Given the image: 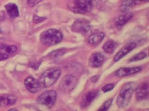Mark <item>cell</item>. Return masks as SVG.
Wrapping results in <instances>:
<instances>
[{
  "label": "cell",
  "instance_id": "cell-18",
  "mask_svg": "<svg viewBox=\"0 0 149 111\" xmlns=\"http://www.w3.org/2000/svg\"><path fill=\"white\" fill-rule=\"evenodd\" d=\"M5 8L7 13L12 18L17 17L19 15L18 8L15 4L9 3L5 6Z\"/></svg>",
  "mask_w": 149,
  "mask_h": 111
},
{
  "label": "cell",
  "instance_id": "cell-24",
  "mask_svg": "<svg viewBox=\"0 0 149 111\" xmlns=\"http://www.w3.org/2000/svg\"><path fill=\"white\" fill-rule=\"evenodd\" d=\"M42 0H28V4L30 7H33L38 4Z\"/></svg>",
  "mask_w": 149,
  "mask_h": 111
},
{
  "label": "cell",
  "instance_id": "cell-11",
  "mask_svg": "<svg viewBox=\"0 0 149 111\" xmlns=\"http://www.w3.org/2000/svg\"><path fill=\"white\" fill-rule=\"evenodd\" d=\"M104 55L100 52H95L91 56L89 59V65L94 68H99L102 65L104 61Z\"/></svg>",
  "mask_w": 149,
  "mask_h": 111
},
{
  "label": "cell",
  "instance_id": "cell-1",
  "mask_svg": "<svg viewBox=\"0 0 149 111\" xmlns=\"http://www.w3.org/2000/svg\"><path fill=\"white\" fill-rule=\"evenodd\" d=\"M61 74V69L53 67L47 69L40 77L39 82L42 88H49L58 80Z\"/></svg>",
  "mask_w": 149,
  "mask_h": 111
},
{
  "label": "cell",
  "instance_id": "cell-26",
  "mask_svg": "<svg viewBox=\"0 0 149 111\" xmlns=\"http://www.w3.org/2000/svg\"><path fill=\"white\" fill-rule=\"evenodd\" d=\"M8 58V55L6 54L5 53L0 52V61L7 60Z\"/></svg>",
  "mask_w": 149,
  "mask_h": 111
},
{
  "label": "cell",
  "instance_id": "cell-19",
  "mask_svg": "<svg viewBox=\"0 0 149 111\" xmlns=\"http://www.w3.org/2000/svg\"><path fill=\"white\" fill-rule=\"evenodd\" d=\"M118 44L113 40L107 41L102 46V49L105 52L108 54H112L118 47Z\"/></svg>",
  "mask_w": 149,
  "mask_h": 111
},
{
  "label": "cell",
  "instance_id": "cell-14",
  "mask_svg": "<svg viewBox=\"0 0 149 111\" xmlns=\"http://www.w3.org/2000/svg\"><path fill=\"white\" fill-rule=\"evenodd\" d=\"M98 94V91L97 90H93L88 92L81 102V106L85 108L90 105L97 96Z\"/></svg>",
  "mask_w": 149,
  "mask_h": 111
},
{
  "label": "cell",
  "instance_id": "cell-12",
  "mask_svg": "<svg viewBox=\"0 0 149 111\" xmlns=\"http://www.w3.org/2000/svg\"><path fill=\"white\" fill-rule=\"evenodd\" d=\"M136 96L139 101H143L149 96V85L146 83H143L136 88Z\"/></svg>",
  "mask_w": 149,
  "mask_h": 111
},
{
  "label": "cell",
  "instance_id": "cell-23",
  "mask_svg": "<svg viewBox=\"0 0 149 111\" xmlns=\"http://www.w3.org/2000/svg\"><path fill=\"white\" fill-rule=\"evenodd\" d=\"M114 88V85L111 83V84H109L105 85L104 86L102 87V91L104 92H106L112 90Z\"/></svg>",
  "mask_w": 149,
  "mask_h": 111
},
{
  "label": "cell",
  "instance_id": "cell-10",
  "mask_svg": "<svg viewBox=\"0 0 149 111\" xmlns=\"http://www.w3.org/2000/svg\"><path fill=\"white\" fill-rule=\"evenodd\" d=\"M136 46V44L133 42L126 45L114 56L113 58L114 61L118 62L121 60L123 58L128 54V53L134 50Z\"/></svg>",
  "mask_w": 149,
  "mask_h": 111
},
{
  "label": "cell",
  "instance_id": "cell-20",
  "mask_svg": "<svg viewBox=\"0 0 149 111\" xmlns=\"http://www.w3.org/2000/svg\"><path fill=\"white\" fill-rule=\"evenodd\" d=\"M0 50L6 54H12L17 51V47L15 45H8L4 44L0 45Z\"/></svg>",
  "mask_w": 149,
  "mask_h": 111
},
{
  "label": "cell",
  "instance_id": "cell-3",
  "mask_svg": "<svg viewBox=\"0 0 149 111\" xmlns=\"http://www.w3.org/2000/svg\"><path fill=\"white\" fill-rule=\"evenodd\" d=\"M62 32L55 29H50L43 32L40 36V40L47 46L56 45L63 39Z\"/></svg>",
  "mask_w": 149,
  "mask_h": 111
},
{
  "label": "cell",
  "instance_id": "cell-4",
  "mask_svg": "<svg viewBox=\"0 0 149 111\" xmlns=\"http://www.w3.org/2000/svg\"><path fill=\"white\" fill-rule=\"evenodd\" d=\"M92 7V0H72L69 4L70 10L77 14L88 13L91 10Z\"/></svg>",
  "mask_w": 149,
  "mask_h": 111
},
{
  "label": "cell",
  "instance_id": "cell-28",
  "mask_svg": "<svg viewBox=\"0 0 149 111\" xmlns=\"http://www.w3.org/2000/svg\"><path fill=\"white\" fill-rule=\"evenodd\" d=\"M9 110H16V109H10Z\"/></svg>",
  "mask_w": 149,
  "mask_h": 111
},
{
  "label": "cell",
  "instance_id": "cell-17",
  "mask_svg": "<svg viewBox=\"0 0 149 111\" xmlns=\"http://www.w3.org/2000/svg\"><path fill=\"white\" fill-rule=\"evenodd\" d=\"M143 1V0H123L120 6V11L122 12L127 11L135 5Z\"/></svg>",
  "mask_w": 149,
  "mask_h": 111
},
{
  "label": "cell",
  "instance_id": "cell-6",
  "mask_svg": "<svg viewBox=\"0 0 149 111\" xmlns=\"http://www.w3.org/2000/svg\"><path fill=\"white\" fill-rule=\"evenodd\" d=\"M77 80L74 76L67 75L64 76L60 82V89L64 92H70L75 88Z\"/></svg>",
  "mask_w": 149,
  "mask_h": 111
},
{
  "label": "cell",
  "instance_id": "cell-9",
  "mask_svg": "<svg viewBox=\"0 0 149 111\" xmlns=\"http://www.w3.org/2000/svg\"><path fill=\"white\" fill-rule=\"evenodd\" d=\"M142 70L140 67H132V68H121L116 71L114 73L116 76L119 77H122L132 74L139 73Z\"/></svg>",
  "mask_w": 149,
  "mask_h": 111
},
{
  "label": "cell",
  "instance_id": "cell-8",
  "mask_svg": "<svg viewBox=\"0 0 149 111\" xmlns=\"http://www.w3.org/2000/svg\"><path fill=\"white\" fill-rule=\"evenodd\" d=\"M24 84L27 90L34 94L39 91L42 88L39 81L31 76L26 78L24 81Z\"/></svg>",
  "mask_w": 149,
  "mask_h": 111
},
{
  "label": "cell",
  "instance_id": "cell-7",
  "mask_svg": "<svg viewBox=\"0 0 149 111\" xmlns=\"http://www.w3.org/2000/svg\"><path fill=\"white\" fill-rule=\"evenodd\" d=\"M91 27L90 22L84 19H80L75 21L72 25V31L74 32L80 33L81 34H87L91 31Z\"/></svg>",
  "mask_w": 149,
  "mask_h": 111
},
{
  "label": "cell",
  "instance_id": "cell-21",
  "mask_svg": "<svg viewBox=\"0 0 149 111\" xmlns=\"http://www.w3.org/2000/svg\"><path fill=\"white\" fill-rule=\"evenodd\" d=\"M147 54L144 52H141V53H138L137 54L135 55L132 58H131L129 60V61L130 62H132L137 61L139 60H142L146 58Z\"/></svg>",
  "mask_w": 149,
  "mask_h": 111
},
{
  "label": "cell",
  "instance_id": "cell-13",
  "mask_svg": "<svg viewBox=\"0 0 149 111\" xmlns=\"http://www.w3.org/2000/svg\"><path fill=\"white\" fill-rule=\"evenodd\" d=\"M17 101L16 97L13 95H5L0 96V108L12 105Z\"/></svg>",
  "mask_w": 149,
  "mask_h": 111
},
{
  "label": "cell",
  "instance_id": "cell-15",
  "mask_svg": "<svg viewBox=\"0 0 149 111\" xmlns=\"http://www.w3.org/2000/svg\"><path fill=\"white\" fill-rule=\"evenodd\" d=\"M105 34L102 32H95L91 34L88 38V42L91 45H96L100 44L104 38Z\"/></svg>",
  "mask_w": 149,
  "mask_h": 111
},
{
  "label": "cell",
  "instance_id": "cell-22",
  "mask_svg": "<svg viewBox=\"0 0 149 111\" xmlns=\"http://www.w3.org/2000/svg\"><path fill=\"white\" fill-rule=\"evenodd\" d=\"M112 101H113V99H112L106 101L100 107L99 109V111H107L111 105Z\"/></svg>",
  "mask_w": 149,
  "mask_h": 111
},
{
  "label": "cell",
  "instance_id": "cell-27",
  "mask_svg": "<svg viewBox=\"0 0 149 111\" xmlns=\"http://www.w3.org/2000/svg\"><path fill=\"white\" fill-rule=\"evenodd\" d=\"M143 1L148 2V1H149V0H143Z\"/></svg>",
  "mask_w": 149,
  "mask_h": 111
},
{
  "label": "cell",
  "instance_id": "cell-2",
  "mask_svg": "<svg viewBox=\"0 0 149 111\" xmlns=\"http://www.w3.org/2000/svg\"><path fill=\"white\" fill-rule=\"evenodd\" d=\"M134 88L135 84L133 82H128L123 86L116 100V103L119 108H125L129 104Z\"/></svg>",
  "mask_w": 149,
  "mask_h": 111
},
{
  "label": "cell",
  "instance_id": "cell-25",
  "mask_svg": "<svg viewBox=\"0 0 149 111\" xmlns=\"http://www.w3.org/2000/svg\"><path fill=\"white\" fill-rule=\"evenodd\" d=\"M45 19V18L40 17L39 16H36L34 18V21L36 23H40V22L43 21Z\"/></svg>",
  "mask_w": 149,
  "mask_h": 111
},
{
  "label": "cell",
  "instance_id": "cell-16",
  "mask_svg": "<svg viewBox=\"0 0 149 111\" xmlns=\"http://www.w3.org/2000/svg\"><path fill=\"white\" fill-rule=\"evenodd\" d=\"M132 13H128L119 16L117 18L116 23L118 29H121L132 18Z\"/></svg>",
  "mask_w": 149,
  "mask_h": 111
},
{
  "label": "cell",
  "instance_id": "cell-5",
  "mask_svg": "<svg viewBox=\"0 0 149 111\" xmlns=\"http://www.w3.org/2000/svg\"><path fill=\"white\" fill-rule=\"evenodd\" d=\"M57 95L54 90H49L41 94L37 99V102L48 108L52 107L56 103Z\"/></svg>",
  "mask_w": 149,
  "mask_h": 111
}]
</instances>
